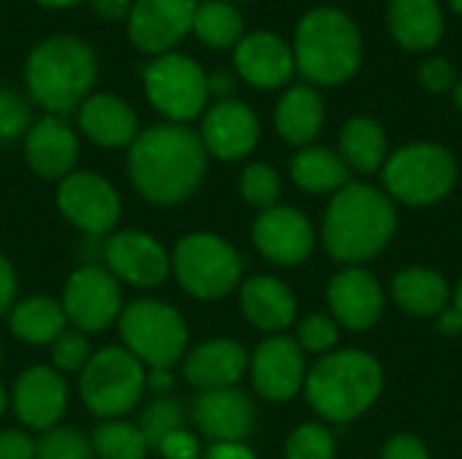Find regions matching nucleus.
Returning a JSON list of instances; mask_svg holds the SVG:
<instances>
[{
	"label": "nucleus",
	"instance_id": "f257e3e1",
	"mask_svg": "<svg viewBox=\"0 0 462 459\" xmlns=\"http://www.w3.org/2000/svg\"><path fill=\"white\" fill-rule=\"evenodd\" d=\"M208 168V154L187 124L160 122L138 133L127 151V173L135 192L152 206L189 200Z\"/></svg>",
	"mask_w": 462,
	"mask_h": 459
},
{
	"label": "nucleus",
	"instance_id": "f03ea898",
	"mask_svg": "<svg viewBox=\"0 0 462 459\" xmlns=\"http://www.w3.org/2000/svg\"><path fill=\"white\" fill-rule=\"evenodd\" d=\"M398 230L395 200L374 187L349 181L338 189L322 216V243L338 262H365L384 252Z\"/></svg>",
	"mask_w": 462,
	"mask_h": 459
},
{
	"label": "nucleus",
	"instance_id": "7ed1b4c3",
	"mask_svg": "<svg viewBox=\"0 0 462 459\" xmlns=\"http://www.w3.org/2000/svg\"><path fill=\"white\" fill-rule=\"evenodd\" d=\"M97 60L87 41L76 35H49L32 46L24 62L27 100L51 116L79 111L92 95Z\"/></svg>",
	"mask_w": 462,
	"mask_h": 459
},
{
	"label": "nucleus",
	"instance_id": "20e7f679",
	"mask_svg": "<svg viewBox=\"0 0 462 459\" xmlns=\"http://www.w3.org/2000/svg\"><path fill=\"white\" fill-rule=\"evenodd\" d=\"M295 70L311 87H338L357 76L363 65V35L357 22L336 8L317 5L306 11L292 41Z\"/></svg>",
	"mask_w": 462,
	"mask_h": 459
},
{
	"label": "nucleus",
	"instance_id": "39448f33",
	"mask_svg": "<svg viewBox=\"0 0 462 459\" xmlns=\"http://www.w3.org/2000/svg\"><path fill=\"white\" fill-rule=\"evenodd\" d=\"M384 371L376 357L360 349L330 352L306 373V400L330 425H349L360 419L382 398Z\"/></svg>",
	"mask_w": 462,
	"mask_h": 459
},
{
	"label": "nucleus",
	"instance_id": "423d86ee",
	"mask_svg": "<svg viewBox=\"0 0 462 459\" xmlns=\"http://www.w3.org/2000/svg\"><path fill=\"white\" fill-rule=\"evenodd\" d=\"M382 179L384 192L395 203L428 208L452 195L457 184V160L441 143L414 141L387 157Z\"/></svg>",
	"mask_w": 462,
	"mask_h": 459
},
{
	"label": "nucleus",
	"instance_id": "0eeeda50",
	"mask_svg": "<svg viewBox=\"0 0 462 459\" xmlns=\"http://www.w3.org/2000/svg\"><path fill=\"white\" fill-rule=\"evenodd\" d=\"M119 338L122 346L149 371V368H173L184 360L189 349V327L179 308L165 300L141 298L122 308L119 314Z\"/></svg>",
	"mask_w": 462,
	"mask_h": 459
},
{
	"label": "nucleus",
	"instance_id": "6e6552de",
	"mask_svg": "<svg viewBox=\"0 0 462 459\" xmlns=\"http://www.w3.org/2000/svg\"><path fill=\"white\" fill-rule=\"evenodd\" d=\"M171 273L187 295L219 300L241 287L244 260L238 249L217 233H187L171 254Z\"/></svg>",
	"mask_w": 462,
	"mask_h": 459
},
{
	"label": "nucleus",
	"instance_id": "1a4fd4ad",
	"mask_svg": "<svg viewBox=\"0 0 462 459\" xmlns=\"http://www.w3.org/2000/svg\"><path fill=\"white\" fill-rule=\"evenodd\" d=\"M146 392V368L125 346H103L79 373V395L97 419H125Z\"/></svg>",
	"mask_w": 462,
	"mask_h": 459
},
{
	"label": "nucleus",
	"instance_id": "9d476101",
	"mask_svg": "<svg viewBox=\"0 0 462 459\" xmlns=\"http://www.w3.org/2000/svg\"><path fill=\"white\" fill-rule=\"evenodd\" d=\"M143 95L165 122L187 124L208 106V73L192 57L168 51L143 68Z\"/></svg>",
	"mask_w": 462,
	"mask_h": 459
},
{
	"label": "nucleus",
	"instance_id": "9b49d317",
	"mask_svg": "<svg viewBox=\"0 0 462 459\" xmlns=\"http://www.w3.org/2000/svg\"><path fill=\"white\" fill-rule=\"evenodd\" d=\"M60 303L68 325L84 335L108 330L119 322V314L125 308L122 284L103 265L95 262H87L68 276Z\"/></svg>",
	"mask_w": 462,
	"mask_h": 459
},
{
	"label": "nucleus",
	"instance_id": "f8f14e48",
	"mask_svg": "<svg viewBox=\"0 0 462 459\" xmlns=\"http://www.w3.org/2000/svg\"><path fill=\"white\" fill-rule=\"evenodd\" d=\"M57 211L87 238H108L122 216L119 192L108 179L92 170H73L57 181Z\"/></svg>",
	"mask_w": 462,
	"mask_h": 459
},
{
	"label": "nucleus",
	"instance_id": "ddd939ff",
	"mask_svg": "<svg viewBox=\"0 0 462 459\" xmlns=\"http://www.w3.org/2000/svg\"><path fill=\"white\" fill-rule=\"evenodd\" d=\"M103 268L127 287L154 289L171 276V252L143 230H119L103 241Z\"/></svg>",
	"mask_w": 462,
	"mask_h": 459
},
{
	"label": "nucleus",
	"instance_id": "4468645a",
	"mask_svg": "<svg viewBox=\"0 0 462 459\" xmlns=\"http://www.w3.org/2000/svg\"><path fill=\"white\" fill-rule=\"evenodd\" d=\"M195 11V0H133L125 19L127 38L143 54H168L192 32Z\"/></svg>",
	"mask_w": 462,
	"mask_h": 459
},
{
	"label": "nucleus",
	"instance_id": "2eb2a0df",
	"mask_svg": "<svg viewBox=\"0 0 462 459\" xmlns=\"http://www.w3.org/2000/svg\"><path fill=\"white\" fill-rule=\"evenodd\" d=\"M306 354L290 335H268L249 357V379L260 398L271 403L292 400L306 384Z\"/></svg>",
	"mask_w": 462,
	"mask_h": 459
},
{
	"label": "nucleus",
	"instance_id": "dca6fc26",
	"mask_svg": "<svg viewBox=\"0 0 462 459\" xmlns=\"http://www.w3.org/2000/svg\"><path fill=\"white\" fill-rule=\"evenodd\" d=\"M11 392V411L22 427L46 433L60 425L70 403V387L51 365H32L16 376Z\"/></svg>",
	"mask_w": 462,
	"mask_h": 459
},
{
	"label": "nucleus",
	"instance_id": "f3484780",
	"mask_svg": "<svg viewBox=\"0 0 462 459\" xmlns=\"http://www.w3.org/2000/svg\"><path fill=\"white\" fill-rule=\"evenodd\" d=\"M254 249L279 268H295L314 252V227L309 216L292 206H273L252 222Z\"/></svg>",
	"mask_w": 462,
	"mask_h": 459
},
{
	"label": "nucleus",
	"instance_id": "a211bd4d",
	"mask_svg": "<svg viewBox=\"0 0 462 459\" xmlns=\"http://www.w3.org/2000/svg\"><path fill=\"white\" fill-rule=\"evenodd\" d=\"M208 157L222 162H238L249 157L260 143V119L241 100H217L203 111L198 133Z\"/></svg>",
	"mask_w": 462,
	"mask_h": 459
},
{
	"label": "nucleus",
	"instance_id": "6ab92c4d",
	"mask_svg": "<svg viewBox=\"0 0 462 459\" xmlns=\"http://www.w3.org/2000/svg\"><path fill=\"white\" fill-rule=\"evenodd\" d=\"M192 422L211 444H244L257 427V409L238 387L211 390L195 398Z\"/></svg>",
	"mask_w": 462,
	"mask_h": 459
},
{
	"label": "nucleus",
	"instance_id": "aec40b11",
	"mask_svg": "<svg viewBox=\"0 0 462 459\" xmlns=\"http://www.w3.org/2000/svg\"><path fill=\"white\" fill-rule=\"evenodd\" d=\"M233 65L236 76L254 89H282L298 73L292 46L271 30L246 32L233 51Z\"/></svg>",
	"mask_w": 462,
	"mask_h": 459
},
{
	"label": "nucleus",
	"instance_id": "412c9836",
	"mask_svg": "<svg viewBox=\"0 0 462 459\" xmlns=\"http://www.w3.org/2000/svg\"><path fill=\"white\" fill-rule=\"evenodd\" d=\"M328 306L338 327L365 333L384 314V289L374 273H368L360 265H349L330 279Z\"/></svg>",
	"mask_w": 462,
	"mask_h": 459
},
{
	"label": "nucleus",
	"instance_id": "4be33fe9",
	"mask_svg": "<svg viewBox=\"0 0 462 459\" xmlns=\"http://www.w3.org/2000/svg\"><path fill=\"white\" fill-rule=\"evenodd\" d=\"M79 135L62 116H41L30 124L24 135V160L30 170L46 181H62L76 170L79 162Z\"/></svg>",
	"mask_w": 462,
	"mask_h": 459
},
{
	"label": "nucleus",
	"instance_id": "5701e85b",
	"mask_svg": "<svg viewBox=\"0 0 462 459\" xmlns=\"http://www.w3.org/2000/svg\"><path fill=\"white\" fill-rule=\"evenodd\" d=\"M249 373V352L233 338H211L187 349L181 360V376L200 392L238 387Z\"/></svg>",
	"mask_w": 462,
	"mask_h": 459
},
{
	"label": "nucleus",
	"instance_id": "b1692460",
	"mask_svg": "<svg viewBox=\"0 0 462 459\" xmlns=\"http://www.w3.org/2000/svg\"><path fill=\"white\" fill-rule=\"evenodd\" d=\"M79 130L100 149H130L138 138V116L119 95L95 92L79 106Z\"/></svg>",
	"mask_w": 462,
	"mask_h": 459
},
{
	"label": "nucleus",
	"instance_id": "393cba45",
	"mask_svg": "<svg viewBox=\"0 0 462 459\" xmlns=\"http://www.w3.org/2000/svg\"><path fill=\"white\" fill-rule=\"evenodd\" d=\"M238 300L246 322L268 335H282L298 317V300L292 289L276 276H252L241 281Z\"/></svg>",
	"mask_w": 462,
	"mask_h": 459
},
{
	"label": "nucleus",
	"instance_id": "a878e982",
	"mask_svg": "<svg viewBox=\"0 0 462 459\" xmlns=\"http://www.w3.org/2000/svg\"><path fill=\"white\" fill-rule=\"evenodd\" d=\"M387 27L406 51H430L441 43L447 27L441 0H390Z\"/></svg>",
	"mask_w": 462,
	"mask_h": 459
},
{
	"label": "nucleus",
	"instance_id": "bb28decb",
	"mask_svg": "<svg viewBox=\"0 0 462 459\" xmlns=\"http://www.w3.org/2000/svg\"><path fill=\"white\" fill-rule=\"evenodd\" d=\"M276 133L290 146H311L325 124V100L311 84H292L276 103L273 111Z\"/></svg>",
	"mask_w": 462,
	"mask_h": 459
},
{
	"label": "nucleus",
	"instance_id": "cd10ccee",
	"mask_svg": "<svg viewBox=\"0 0 462 459\" xmlns=\"http://www.w3.org/2000/svg\"><path fill=\"white\" fill-rule=\"evenodd\" d=\"M8 330L16 341L30 346H51L62 330H68V319L62 303L49 295H30L11 306Z\"/></svg>",
	"mask_w": 462,
	"mask_h": 459
},
{
	"label": "nucleus",
	"instance_id": "c85d7f7f",
	"mask_svg": "<svg viewBox=\"0 0 462 459\" xmlns=\"http://www.w3.org/2000/svg\"><path fill=\"white\" fill-rule=\"evenodd\" d=\"M393 300L411 317H439L449 300L447 279L433 268H406L390 284Z\"/></svg>",
	"mask_w": 462,
	"mask_h": 459
},
{
	"label": "nucleus",
	"instance_id": "c756f323",
	"mask_svg": "<svg viewBox=\"0 0 462 459\" xmlns=\"http://www.w3.org/2000/svg\"><path fill=\"white\" fill-rule=\"evenodd\" d=\"M290 176L298 189L309 195H336L349 184L352 170L346 162L338 157V151L328 146H303L292 162H290Z\"/></svg>",
	"mask_w": 462,
	"mask_h": 459
},
{
	"label": "nucleus",
	"instance_id": "7c9ffc66",
	"mask_svg": "<svg viewBox=\"0 0 462 459\" xmlns=\"http://www.w3.org/2000/svg\"><path fill=\"white\" fill-rule=\"evenodd\" d=\"M338 157L346 162L349 170L357 173H376L384 168L387 151V133L371 116H352L338 133Z\"/></svg>",
	"mask_w": 462,
	"mask_h": 459
},
{
	"label": "nucleus",
	"instance_id": "2f4dec72",
	"mask_svg": "<svg viewBox=\"0 0 462 459\" xmlns=\"http://www.w3.org/2000/svg\"><path fill=\"white\" fill-rule=\"evenodd\" d=\"M192 32L208 49H236L238 41L246 35V22L236 5L208 0V3H198Z\"/></svg>",
	"mask_w": 462,
	"mask_h": 459
},
{
	"label": "nucleus",
	"instance_id": "473e14b6",
	"mask_svg": "<svg viewBox=\"0 0 462 459\" xmlns=\"http://www.w3.org/2000/svg\"><path fill=\"white\" fill-rule=\"evenodd\" d=\"M89 444L95 459H146L152 452L141 427L127 419H100L89 433Z\"/></svg>",
	"mask_w": 462,
	"mask_h": 459
},
{
	"label": "nucleus",
	"instance_id": "72a5a7b5",
	"mask_svg": "<svg viewBox=\"0 0 462 459\" xmlns=\"http://www.w3.org/2000/svg\"><path fill=\"white\" fill-rule=\"evenodd\" d=\"M138 427H141V433H143L149 449L154 452V449L160 446L162 438H168L171 433L187 427V411H184V406H181L176 398H171V395L154 398V400L141 411Z\"/></svg>",
	"mask_w": 462,
	"mask_h": 459
},
{
	"label": "nucleus",
	"instance_id": "f704fd0d",
	"mask_svg": "<svg viewBox=\"0 0 462 459\" xmlns=\"http://www.w3.org/2000/svg\"><path fill=\"white\" fill-rule=\"evenodd\" d=\"M284 459H336V436L322 422L298 425L284 444Z\"/></svg>",
	"mask_w": 462,
	"mask_h": 459
},
{
	"label": "nucleus",
	"instance_id": "c9c22d12",
	"mask_svg": "<svg viewBox=\"0 0 462 459\" xmlns=\"http://www.w3.org/2000/svg\"><path fill=\"white\" fill-rule=\"evenodd\" d=\"M238 192L249 206L260 211L273 208L279 206V197H282V176L268 162H252L244 168L238 179Z\"/></svg>",
	"mask_w": 462,
	"mask_h": 459
},
{
	"label": "nucleus",
	"instance_id": "e433bc0d",
	"mask_svg": "<svg viewBox=\"0 0 462 459\" xmlns=\"http://www.w3.org/2000/svg\"><path fill=\"white\" fill-rule=\"evenodd\" d=\"M35 459H95V452L89 436L57 425L35 438Z\"/></svg>",
	"mask_w": 462,
	"mask_h": 459
},
{
	"label": "nucleus",
	"instance_id": "4c0bfd02",
	"mask_svg": "<svg viewBox=\"0 0 462 459\" xmlns=\"http://www.w3.org/2000/svg\"><path fill=\"white\" fill-rule=\"evenodd\" d=\"M92 344L89 335L68 327L57 335V341L51 344V368L60 371L62 376L70 373H81L87 368V363L92 360Z\"/></svg>",
	"mask_w": 462,
	"mask_h": 459
},
{
	"label": "nucleus",
	"instance_id": "58836bf2",
	"mask_svg": "<svg viewBox=\"0 0 462 459\" xmlns=\"http://www.w3.org/2000/svg\"><path fill=\"white\" fill-rule=\"evenodd\" d=\"M338 322L328 314H309L298 330H295V344L303 349V354H330L338 344Z\"/></svg>",
	"mask_w": 462,
	"mask_h": 459
},
{
	"label": "nucleus",
	"instance_id": "ea45409f",
	"mask_svg": "<svg viewBox=\"0 0 462 459\" xmlns=\"http://www.w3.org/2000/svg\"><path fill=\"white\" fill-rule=\"evenodd\" d=\"M30 124H32L30 100L11 87H0V143H11L27 135Z\"/></svg>",
	"mask_w": 462,
	"mask_h": 459
},
{
	"label": "nucleus",
	"instance_id": "a19ab883",
	"mask_svg": "<svg viewBox=\"0 0 462 459\" xmlns=\"http://www.w3.org/2000/svg\"><path fill=\"white\" fill-rule=\"evenodd\" d=\"M417 76H420V84L428 92H433V95L447 92V89H455V84H457V70H455V65L447 57H430V60H425L420 65V73Z\"/></svg>",
	"mask_w": 462,
	"mask_h": 459
},
{
	"label": "nucleus",
	"instance_id": "79ce46f5",
	"mask_svg": "<svg viewBox=\"0 0 462 459\" xmlns=\"http://www.w3.org/2000/svg\"><path fill=\"white\" fill-rule=\"evenodd\" d=\"M154 452L162 459H200V441L195 433L181 427V430L171 433L168 438H162Z\"/></svg>",
	"mask_w": 462,
	"mask_h": 459
},
{
	"label": "nucleus",
	"instance_id": "37998d69",
	"mask_svg": "<svg viewBox=\"0 0 462 459\" xmlns=\"http://www.w3.org/2000/svg\"><path fill=\"white\" fill-rule=\"evenodd\" d=\"M382 459H430V452H428V446L417 436L401 433V436H393L384 444Z\"/></svg>",
	"mask_w": 462,
	"mask_h": 459
},
{
	"label": "nucleus",
	"instance_id": "c03bdc74",
	"mask_svg": "<svg viewBox=\"0 0 462 459\" xmlns=\"http://www.w3.org/2000/svg\"><path fill=\"white\" fill-rule=\"evenodd\" d=\"M0 459H35V441L16 427L0 430Z\"/></svg>",
	"mask_w": 462,
	"mask_h": 459
},
{
	"label": "nucleus",
	"instance_id": "a18cd8bd",
	"mask_svg": "<svg viewBox=\"0 0 462 459\" xmlns=\"http://www.w3.org/2000/svg\"><path fill=\"white\" fill-rule=\"evenodd\" d=\"M16 289H19L16 271L11 265V260L5 254H0V317H5L11 311V306L16 303Z\"/></svg>",
	"mask_w": 462,
	"mask_h": 459
},
{
	"label": "nucleus",
	"instance_id": "49530a36",
	"mask_svg": "<svg viewBox=\"0 0 462 459\" xmlns=\"http://www.w3.org/2000/svg\"><path fill=\"white\" fill-rule=\"evenodd\" d=\"M238 89V76L227 68H219L214 73H208V95L217 100H233Z\"/></svg>",
	"mask_w": 462,
	"mask_h": 459
},
{
	"label": "nucleus",
	"instance_id": "de8ad7c7",
	"mask_svg": "<svg viewBox=\"0 0 462 459\" xmlns=\"http://www.w3.org/2000/svg\"><path fill=\"white\" fill-rule=\"evenodd\" d=\"M173 384H176L173 368H149L146 371V392H152L154 398L171 395Z\"/></svg>",
	"mask_w": 462,
	"mask_h": 459
},
{
	"label": "nucleus",
	"instance_id": "09e8293b",
	"mask_svg": "<svg viewBox=\"0 0 462 459\" xmlns=\"http://www.w3.org/2000/svg\"><path fill=\"white\" fill-rule=\"evenodd\" d=\"M100 19H127L133 0H87Z\"/></svg>",
	"mask_w": 462,
	"mask_h": 459
},
{
	"label": "nucleus",
	"instance_id": "8fccbe9b",
	"mask_svg": "<svg viewBox=\"0 0 462 459\" xmlns=\"http://www.w3.org/2000/svg\"><path fill=\"white\" fill-rule=\"evenodd\" d=\"M203 459H257L246 444H211Z\"/></svg>",
	"mask_w": 462,
	"mask_h": 459
},
{
	"label": "nucleus",
	"instance_id": "3c124183",
	"mask_svg": "<svg viewBox=\"0 0 462 459\" xmlns=\"http://www.w3.org/2000/svg\"><path fill=\"white\" fill-rule=\"evenodd\" d=\"M439 330L444 335H457L462 333V314L455 306H447L441 314H439Z\"/></svg>",
	"mask_w": 462,
	"mask_h": 459
},
{
	"label": "nucleus",
	"instance_id": "603ef678",
	"mask_svg": "<svg viewBox=\"0 0 462 459\" xmlns=\"http://www.w3.org/2000/svg\"><path fill=\"white\" fill-rule=\"evenodd\" d=\"M35 3L43 8H73V5H81L87 0H35Z\"/></svg>",
	"mask_w": 462,
	"mask_h": 459
},
{
	"label": "nucleus",
	"instance_id": "864d4df0",
	"mask_svg": "<svg viewBox=\"0 0 462 459\" xmlns=\"http://www.w3.org/2000/svg\"><path fill=\"white\" fill-rule=\"evenodd\" d=\"M11 409V392L0 384V417Z\"/></svg>",
	"mask_w": 462,
	"mask_h": 459
},
{
	"label": "nucleus",
	"instance_id": "5fc2aeb1",
	"mask_svg": "<svg viewBox=\"0 0 462 459\" xmlns=\"http://www.w3.org/2000/svg\"><path fill=\"white\" fill-rule=\"evenodd\" d=\"M455 106L462 111V78H457V84H455Z\"/></svg>",
	"mask_w": 462,
	"mask_h": 459
},
{
	"label": "nucleus",
	"instance_id": "6e6d98bb",
	"mask_svg": "<svg viewBox=\"0 0 462 459\" xmlns=\"http://www.w3.org/2000/svg\"><path fill=\"white\" fill-rule=\"evenodd\" d=\"M455 308L462 314V279L460 284H457V289H455Z\"/></svg>",
	"mask_w": 462,
	"mask_h": 459
},
{
	"label": "nucleus",
	"instance_id": "4d7b16f0",
	"mask_svg": "<svg viewBox=\"0 0 462 459\" xmlns=\"http://www.w3.org/2000/svg\"><path fill=\"white\" fill-rule=\"evenodd\" d=\"M449 3V8L455 11V14H460L462 16V0H447Z\"/></svg>",
	"mask_w": 462,
	"mask_h": 459
},
{
	"label": "nucleus",
	"instance_id": "13d9d810",
	"mask_svg": "<svg viewBox=\"0 0 462 459\" xmlns=\"http://www.w3.org/2000/svg\"><path fill=\"white\" fill-rule=\"evenodd\" d=\"M219 3H230V5H236V3H244V0H219Z\"/></svg>",
	"mask_w": 462,
	"mask_h": 459
},
{
	"label": "nucleus",
	"instance_id": "bf43d9fd",
	"mask_svg": "<svg viewBox=\"0 0 462 459\" xmlns=\"http://www.w3.org/2000/svg\"><path fill=\"white\" fill-rule=\"evenodd\" d=\"M0 363H3V344H0Z\"/></svg>",
	"mask_w": 462,
	"mask_h": 459
}]
</instances>
